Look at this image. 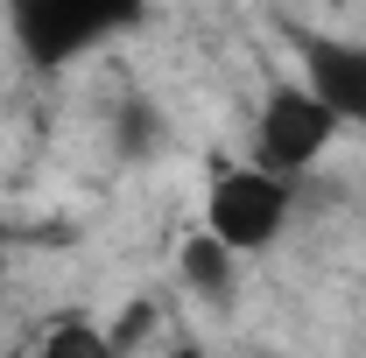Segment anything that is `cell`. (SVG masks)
I'll use <instances>...</instances> for the list:
<instances>
[{"mask_svg":"<svg viewBox=\"0 0 366 358\" xmlns=\"http://www.w3.org/2000/svg\"><path fill=\"white\" fill-rule=\"evenodd\" d=\"M282 225H289V176H274L261 162L254 169H226L212 183V197H204V232H219L239 260L274 246Z\"/></svg>","mask_w":366,"mask_h":358,"instance_id":"1","label":"cell"},{"mask_svg":"<svg viewBox=\"0 0 366 358\" xmlns=\"http://www.w3.org/2000/svg\"><path fill=\"white\" fill-rule=\"evenodd\" d=\"M331 134H338V113L310 85H274L268 106H261V127H254V155L274 176H303L331 148Z\"/></svg>","mask_w":366,"mask_h":358,"instance_id":"2","label":"cell"},{"mask_svg":"<svg viewBox=\"0 0 366 358\" xmlns=\"http://www.w3.org/2000/svg\"><path fill=\"white\" fill-rule=\"evenodd\" d=\"M141 0H14V36L36 63H71L106 29H120Z\"/></svg>","mask_w":366,"mask_h":358,"instance_id":"3","label":"cell"},{"mask_svg":"<svg viewBox=\"0 0 366 358\" xmlns=\"http://www.w3.org/2000/svg\"><path fill=\"white\" fill-rule=\"evenodd\" d=\"M303 85L338 113V127H345V120L366 127V49H360V43L310 36V43H303Z\"/></svg>","mask_w":366,"mask_h":358,"instance_id":"4","label":"cell"},{"mask_svg":"<svg viewBox=\"0 0 366 358\" xmlns=\"http://www.w3.org/2000/svg\"><path fill=\"white\" fill-rule=\"evenodd\" d=\"M177 267H183V281H190L204 302H232V288H239V253H232L219 232H197V239H183Z\"/></svg>","mask_w":366,"mask_h":358,"instance_id":"5","label":"cell"},{"mask_svg":"<svg viewBox=\"0 0 366 358\" xmlns=\"http://www.w3.org/2000/svg\"><path fill=\"white\" fill-rule=\"evenodd\" d=\"M36 358H120V344L99 323H85V316H64L43 344H36Z\"/></svg>","mask_w":366,"mask_h":358,"instance_id":"6","label":"cell"},{"mask_svg":"<svg viewBox=\"0 0 366 358\" xmlns=\"http://www.w3.org/2000/svg\"><path fill=\"white\" fill-rule=\"evenodd\" d=\"M120 148H127V155H148V148H155V113H148V98H127V113H120Z\"/></svg>","mask_w":366,"mask_h":358,"instance_id":"7","label":"cell"},{"mask_svg":"<svg viewBox=\"0 0 366 358\" xmlns=\"http://www.w3.org/2000/svg\"><path fill=\"white\" fill-rule=\"evenodd\" d=\"M148 323H155V302H127V310L113 316V330H106V337H113L120 352H134L141 337H148Z\"/></svg>","mask_w":366,"mask_h":358,"instance_id":"8","label":"cell"},{"mask_svg":"<svg viewBox=\"0 0 366 358\" xmlns=\"http://www.w3.org/2000/svg\"><path fill=\"white\" fill-rule=\"evenodd\" d=\"M169 358H204V352H197V344H169Z\"/></svg>","mask_w":366,"mask_h":358,"instance_id":"9","label":"cell"}]
</instances>
